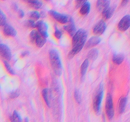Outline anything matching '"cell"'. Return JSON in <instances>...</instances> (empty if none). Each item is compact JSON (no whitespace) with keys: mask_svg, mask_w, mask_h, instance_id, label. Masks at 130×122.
Segmentation results:
<instances>
[{"mask_svg":"<svg viewBox=\"0 0 130 122\" xmlns=\"http://www.w3.org/2000/svg\"><path fill=\"white\" fill-rule=\"evenodd\" d=\"M27 52H24V53H22V57H24V56H25V55H26V54H27Z\"/></svg>","mask_w":130,"mask_h":122,"instance_id":"34","label":"cell"},{"mask_svg":"<svg viewBox=\"0 0 130 122\" xmlns=\"http://www.w3.org/2000/svg\"><path fill=\"white\" fill-rule=\"evenodd\" d=\"M19 17H20V18L23 17L24 16V11H23L22 10H19Z\"/></svg>","mask_w":130,"mask_h":122,"instance_id":"33","label":"cell"},{"mask_svg":"<svg viewBox=\"0 0 130 122\" xmlns=\"http://www.w3.org/2000/svg\"><path fill=\"white\" fill-rule=\"evenodd\" d=\"M104 95V89L102 85L99 86V88L96 90V95L93 99V108L96 113L99 114L100 110V105H101L102 100Z\"/></svg>","mask_w":130,"mask_h":122,"instance_id":"3","label":"cell"},{"mask_svg":"<svg viewBox=\"0 0 130 122\" xmlns=\"http://www.w3.org/2000/svg\"><path fill=\"white\" fill-rule=\"evenodd\" d=\"M28 121V119L27 118H25V122H27Z\"/></svg>","mask_w":130,"mask_h":122,"instance_id":"35","label":"cell"},{"mask_svg":"<svg viewBox=\"0 0 130 122\" xmlns=\"http://www.w3.org/2000/svg\"><path fill=\"white\" fill-rule=\"evenodd\" d=\"M30 17L32 19V20H38L39 17H40V15H39V13L38 12V11H32V12L30 13Z\"/></svg>","mask_w":130,"mask_h":122,"instance_id":"27","label":"cell"},{"mask_svg":"<svg viewBox=\"0 0 130 122\" xmlns=\"http://www.w3.org/2000/svg\"><path fill=\"white\" fill-rule=\"evenodd\" d=\"M90 10V3L88 1H85L82 6H81L80 9V13L82 15H86L88 14Z\"/></svg>","mask_w":130,"mask_h":122,"instance_id":"15","label":"cell"},{"mask_svg":"<svg viewBox=\"0 0 130 122\" xmlns=\"http://www.w3.org/2000/svg\"><path fill=\"white\" fill-rule=\"evenodd\" d=\"M113 62L117 65H119L124 60V55L122 54L114 55L112 58Z\"/></svg>","mask_w":130,"mask_h":122,"instance_id":"20","label":"cell"},{"mask_svg":"<svg viewBox=\"0 0 130 122\" xmlns=\"http://www.w3.org/2000/svg\"><path fill=\"white\" fill-rule=\"evenodd\" d=\"M46 39L45 38L43 37L42 36H41L40 34H38V37H37L35 41V43L36 44V45L38 47H42L44 44L46 43Z\"/></svg>","mask_w":130,"mask_h":122,"instance_id":"19","label":"cell"},{"mask_svg":"<svg viewBox=\"0 0 130 122\" xmlns=\"http://www.w3.org/2000/svg\"><path fill=\"white\" fill-rule=\"evenodd\" d=\"M85 1H79V0H78V1H76V7L79 8V6H82L83 4L85 2Z\"/></svg>","mask_w":130,"mask_h":122,"instance_id":"32","label":"cell"},{"mask_svg":"<svg viewBox=\"0 0 130 122\" xmlns=\"http://www.w3.org/2000/svg\"><path fill=\"white\" fill-rule=\"evenodd\" d=\"M114 6H109V7L107 8L106 9L102 11V15L103 17L105 19H109L112 15L113 13H114Z\"/></svg>","mask_w":130,"mask_h":122,"instance_id":"14","label":"cell"},{"mask_svg":"<svg viewBox=\"0 0 130 122\" xmlns=\"http://www.w3.org/2000/svg\"><path fill=\"white\" fill-rule=\"evenodd\" d=\"M105 109H106V114L108 118L111 119L114 116V108H113V102L111 95L108 94L106 98V104H105Z\"/></svg>","mask_w":130,"mask_h":122,"instance_id":"4","label":"cell"},{"mask_svg":"<svg viewBox=\"0 0 130 122\" xmlns=\"http://www.w3.org/2000/svg\"><path fill=\"white\" fill-rule=\"evenodd\" d=\"M106 23L104 20H100L96 25L94 26L93 32L96 35H101L105 32L106 29Z\"/></svg>","mask_w":130,"mask_h":122,"instance_id":"8","label":"cell"},{"mask_svg":"<svg viewBox=\"0 0 130 122\" xmlns=\"http://www.w3.org/2000/svg\"><path fill=\"white\" fill-rule=\"evenodd\" d=\"M42 94H43V99H44L46 104V105H48V107H50V94L48 89H44V90H43V92H42Z\"/></svg>","mask_w":130,"mask_h":122,"instance_id":"18","label":"cell"},{"mask_svg":"<svg viewBox=\"0 0 130 122\" xmlns=\"http://www.w3.org/2000/svg\"><path fill=\"white\" fill-rule=\"evenodd\" d=\"M27 25L29 27H36V23L34 22V20H29L27 22Z\"/></svg>","mask_w":130,"mask_h":122,"instance_id":"29","label":"cell"},{"mask_svg":"<svg viewBox=\"0 0 130 122\" xmlns=\"http://www.w3.org/2000/svg\"><path fill=\"white\" fill-rule=\"evenodd\" d=\"M64 29L71 36H73L74 35V34L76 33V27H75L74 23L72 19H70V20L69 21V24L64 27Z\"/></svg>","mask_w":130,"mask_h":122,"instance_id":"11","label":"cell"},{"mask_svg":"<svg viewBox=\"0 0 130 122\" xmlns=\"http://www.w3.org/2000/svg\"><path fill=\"white\" fill-rule=\"evenodd\" d=\"M127 103V98L124 97L121 98L120 100H119V113H123L125 110L126 105Z\"/></svg>","mask_w":130,"mask_h":122,"instance_id":"16","label":"cell"},{"mask_svg":"<svg viewBox=\"0 0 130 122\" xmlns=\"http://www.w3.org/2000/svg\"><path fill=\"white\" fill-rule=\"evenodd\" d=\"M74 98L75 100H76L77 103H81V95H80L79 91L78 90H75L74 91Z\"/></svg>","mask_w":130,"mask_h":122,"instance_id":"26","label":"cell"},{"mask_svg":"<svg viewBox=\"0 0 130 122\" xmlns=\"http://www.w3.org/2000/svg\"><path fill=\"white\" fill-rule=\"evenodd\" d=\"M19 95V93L17 91H15V92H12L10 94V97L13 99V98H16Z\"/></svg>","mask_w":130,"mask_h":122,"instance_id":"31","label":"cell"},{"mask_svg":"<svg viewBox=\"0 0 130 122\" xmlns=\"http://www.w3.org/2000/svg\"><path fill=\"white\" fill-rule=\"evenodd\" d=\"M62 32L56 28V30L55 32V36L57 39H60V38L62 37Z\"/></svg>","mask_w":130,"mask_h":122,"instance_id":"30","label":"cell"},{"mask_svg":"<svg viewBox=\"0 0 130 122\" xmlns=\"http://www.w3.org/2000/svg\"><path fill=\"white\" fill-rule=\"evenodd\" d=\"M28 4L35 9H39L42 6V3L40 1H28Z\"/></svg>","mask_w":130,"mask_h":122,"instance_id":"22","label":"cell"},{"mask_svg":"<svg viewBox=\"0 0 130 122\" xmlns=\"http://www.w3.org/2000/svg\"><path fill=\"white\" fill-rule=\"evenodd\" d=\"M4 64H5V67H6V70L8 71V72L9 73L11 74H15V72H14L13 70L12 69V68L11 67L10 65L6 61H4Z\"/></svg>","mask_w":130,"mask_h":122,"instance_id":"28","label":"cell"},{"mask_svg":"<svg viewBox=\"0 0 130 122\" xmlns=\"http://www.w3.org/2000/svg\"><path fill=\"white\" fill-rule=\"evenodd\" d=\"M39 33L37 32L36 30H32L30 34V39L32 43H35V41L38 37Z\"/></svg>","mask_w":130,"mask_h":122,"instance_id":"25","label":"cell"},{"mask_svg":"<svg viewBox=\"0 0 130 122\" xmlns=\"http://www.w3.org/2000/svg\"><path fill=\"white\" fill-rule=\"evenodd\" d=\"M4 34L6 36H11L14 37L16 36L17 31L12 26H11L9 24H6L3 26V29Z\"/></svg>","mask_w":130,"mask_h":122,"instance_id":"10","label":"cell"},{"mask_svg":"<svg viewBox=\"0 0 130 122\" xmlns=\"http://www.w3.org/2000/svg\"><path fill=\"white\" fill-rule=\"evenodd\" d=\"M101 41V39H100L99 37L98 36H93L91 37L88 42L86 43V48H91V47H95V46L97 45L98 44H99Z\"/></svg>","mask_w":130,"mask_h":122,"instance_id":"12","label":"cell"},{"mask_svg":"<svg viewBox=\"0 0 130 122\" xmlns=\"http://www.w3.org/2000/svg\"><path fill=\"white\" fill-rule=\"evenodd\" d=\"M130 25V17L129 15L124 16L118 24V29L121 31H126Z\"/></svg>","mask_w":130,"mask_h":122,"instance_id":"9","label":"cell"},{"mask_svg":"<svg viewBox=\"0 0 130 122\" xmlns=\"http://www.w3.org/2000/svg\"><path fill=\"white\" fill-rule=\"evenodd\" d=\"M98 55H99V51H98V50L96 49V48H93V49L91 50L89 52L88 54V57L89 59L94 60H95L97 58Z\"/></svg>","mask_w":130,"mask_h":122,"instance_id":"21","label":"cell"},{"mask_svg":"<svg viewBox=\"0 0 130 122\" xmlns=\"http://www.w3.org/2000/svg\"><path fill=\"white\" fill-rule=\"evenodd\" d=\"M110 1L107 0H99L96 3V8L99 11H104L105 9L109 7L110 5Z\"/></svg>","mask_w":130,"mask_h":122,"instance_id":"13","label":"cell"},{"mask_svg":"<svg viewBox=\"0 0 130 122\" xmlns=\"http://www.w3.org/2000/svg\"><path fill=\"white\" fill-rule=\"evenodd\" d=\"M50 13L55 20H57V21L59 22L61 24H66V23L69 22V21L71 19L69 17L67 16L66 15H63V14L57 12V11H54V10H51L50 11Z\"/></svg>","mask_w":130,"mask_h":122,"instance_id":"5","label":"cell"},{"mask_svg":"<svg viewBox=\"0 0 130 122\" xmlns=\"http://www.w3.org/2000/svg\"><path fill=\"white\" fill-rule=\"evenodd\" d=\"M88 65H89L88 59H86L83 62L81 67V75L82 78H83L84 76H85V74H86V71H87V69L88 67Z\"/></svg>","mask_w":130,"mask_h":122,"instance_id":"17","label":"cell"},{"mask_svg":"<svg viewBox=\"0 0 130 122\" xmlns=\"http://www.w3.org/2000/svg\"><path fill=\"white\" fill-rule=\"evenodd\" d=\"M50 60L52 68L55 73L57 75H60L62 73V63L58 52L55 50H51L50 52Z\"/></svg>","mask_w":130,"mask_h":122,"instance_id":"2","label":"cell"},{"mask_svg":"<svg viewBox=\"0 0 130 122\" xmlns=\"http://www.w3.org/2000/svg\"><path fill=\"white\" fill-rule=\"evenodd\" d=\"M86 38H87V33L85 29H81L76 32L72 38L73 48L69 53V58H72L82 50Z\"/></svg>","mask_w":130,"mask_h":122,"instance_id":"1","label":"cell"},{"mask_svg":"<svg viewBox=\"0 0 130 122\" xmlns=\"http://www.w3.org/2000/svg\"><path fill=\"white\" fill-rule=\"evenodd\" d=\"M6 24V18L2 10L0 9V26H4Z\"/></svg>","mask_w":130,"mask_h":122,"instance_id":"24","label":"cell"},{"mask_svg":"<svg viewBox=\"0 0 130 122\" xmlns=\"http://www.w3.org/2000/svg\"><path fill=\"white\" fill-rule=\"evenodd\" d=\"M0 56L6 60H10L11 58V53L7 45L0 43Z\"/></svg>","mask_w":130,"mask_h":122,"instance_id":"6","label":"cell"},{"mask_svg":"<svg viewBox=\"0 0 130 122\" xmlns=\"http://www.w3.org/2000/svg\"><path fill=\"white\" fill-rule=\"evenodd\" d=\"M10 119H11V122H21L22 119L21 118H20V115H19V113L15 111L13 113L12 116L10 118Z\"/></svg>","mask_w":130,"mask_h":122,"instance_id":"23","label":"cell"},{"mask_svg":"<svg viewBox=\"0 0 130 122\" xmlns=\"http://www.w3.org/2000/svg\"><path fill=\"white\" fill-rule=\"evenodd\" d=\"M35 27L38 28L39 30V34L44 38L48 37V26L43 21H39L36 23Z\"/></svg>","mask_w":130,"mask_h":122,"instance_id":"7","label":"cell"}]
</instances>
